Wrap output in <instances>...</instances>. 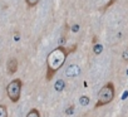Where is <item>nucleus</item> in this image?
I'll use <instances>...</instances> for the list:
<instances>
[{
  "instance_id": "obj_1",
  "label": "nucleus",
  "mask_w": 128,
  "mask_h": 117,
  "mask_svg": "<svg viewBox=\"0 0 128 117\" xmlns=\"http://www.w3.org/2000/svg\"><path fill=\"white\" fill-rule=\"evenodd\" d=\"M68 52L64 47H58L46 58V81H50L54 74L63 67L64 62L67 59Z\"/></svg>"
},
{
  "instance_id": "obj_2",
  "label": "nucleus",
  "mask_w": 128,
  "mask_h": 117,
  "mask_svg": "<svg viewBox=\"0 0 128 117\" xmlns=\"http://www.w3.org/2000/svg\"><path fill=\"white\" fill-rule=\"evenodd\" d=\"M114 92H116L114 84L112 82H108L107 84H104L98 93V102H97L96 107H100V106L110 103L114 98Z\"/></svg>"
},
{
  "instance_id": "obj_3",
  "label": "nucleus",
  "mask_w": 128,
  "mask_h": 117,
  "mask_svg": "<svg viewBox=\"0 0 128 117\" xmlns=\"http://www.w3.org/2000/svg\"><path fill=\"white\" fill-rule=\"evenodd\" d=\"M22 87H23V82H22L19 78L12 81V82L6 86V94H8L9 99H10L13 103L19 102L20 94H22Z\"/></svg>"
},
{
  "instance_id": "obj_4",
  "label": "nucleus",
  "mask_w": 128,
  "mask_h": 117,
  "mask_svg": "<svg viewBox=\"0 0 128 117\" xmlns=\"http://www.w3.org/2000/svg\"><path fill=\"white\" fill-rule=\"evenodd\" d=\"M6 69H8L9 74H14L18 71V61H16V58H10V59L8 61Z\"/></svg>"
},
{
  "instance_id": "obj_5",
  "label": "nucleus",
  "mask_w": 128,
  "mask_h": 117,
  "mask_svg": "<svg viewBox=\"0 0 128 117\" xmlns=\"http://www.w3.org/2000/svg\"><path fill=\"white\" fill-rule=\"evenodd\" d=\"M80 72V69H79V67H77V66H72V67H69L68 68V71H67V74L70 77H73V76H77L78 73Z\"/></svg>"
},
{
  "instance_id": "obj_6",
  "label": "nucleus",
  "mask_w": 128,
  "mask_h": 117,
  "mask_svg": "<svg viewBox=\"0 0 128 117\" xmlns=\"http://www.w3.org/2000/svg\"><path fill=\"white\" fill-rule=\"evenodd\" d=\"M26 117H40V112H39L36 108H33V109H30V111L28 112Z\"/></svg>"
},
{
  "instance_id": "obj_7",
  "label": "nucleus",
  "mask_w": 128,
  "mask_h": 117,
  "mask_svg": "<svg viewBox=\"0 0 128 117\" xmlns=\"http://www.w3.org/2000/svg\"><path fill=\"white\" fill-rule=\"evenodd\" d=\"M64 81H58L56 83H55V89L58 91V92H62L63 89H64Z\"/></svg>"
},
{
  "instance_id": "obj_8",
  "label": "nucleus",
  "mask_w": 128,
  "mask_h": 117,
  "mask_svg": "<svg viewBox=\"0 0 128 117\" xmlns=\"http://www.w3.org/2000/svg\"><path fill=\"white\" fill-rule=\"evenodd\" d=\"M0 117H8V109L4 104H0Z\"/></svg>"
},
{
  "instance_id": "obj_9",
  "label": "nucleus",
  "mask_w": 128,
  "mask_h": 117,
  "mask_svg": "<svg viewBox=\"0 0 128 117\" xmlns=\"http://www.w3.org/2000/svg\"><path fill=\"white\" fill-rule=\"evenodd\" d=\"M25 2H26V5L29 8H33V7H35L39 3V0H25Z\"/></svg>"
},
{
  "instance_id": "obj_10",
  "label": "nucleus",
  "mask_w": 128,
  "mask_h": 117,
  "mask_svg": "<svg viewBox=\"0 0 128 117\" xmlns=\"http://www.w3.org/2000/svg\"><path fill=\"white\" fill-rule=\"evenodd\" d=\"M102 45H98V44H94V48H93V50H94V53L96 54H99L100 52H102Z\"/></svg>"
},
{
  "instance_id": "obj_11",
  "label": "nucleus",
  "mask_w": 128,
  "mask_h": 117,
  "mask_svg": "<svg viewBox=\"0 0 128 117\" xmlns=\"http://www.w3.org/2000/svg\"><path fill=\"white\" fill-rule=\"evenodd\" d=\"M76 49H77V44H74V45H72V47H69V48L67 49V52H68V54H69V53H73V52H74Z\"/></svg>"
},
{
  "instance_id": "obj_12",
  "label": "nucleus",
  "mask_w": 128,
  "mask_h": 117,
  "mask_svg": "<svg viewBox=\"0 0 128 117\" xmlns=\"http://www.w3.org/2000/svg\"><path fill=\"white\" fill-rule=\"evenodd\" d=\"M114 3H116V0H109V3H108L107 5H104V8H103V10H107V9H108V8H109V7L112 5V4H114Z\"/></svg>"
},
{
  "instance_id": "obj_13",
  "label": "nucleus",
  "mask_w": 128,
  "mask_h": 117,
  "mask_svg": "<svg viewBox=\"0 0 128 117\" xmlns=\"http://www.w3.org/2000/svg\"><path fill=\"white\" fill-rule=\"evenodd\" d=\"M122 58H123V59H124L126 62H128V49H127V50H124V53H123Z\"/></svg>"
},
{
  "instance_id": "obj_14",
  "label": "nucleus",
  "mask_w": 128,
  "mask_h": 117,
  "mask_svg": "<svg viewBox=\"0 0 128 117\" xmlns=\"http://www.w3.org/2000/svg\"><path fill=\"white\" fill-rule=\"evenodd\" d=\"M88 97H80V102H82V104H87L88 103Z\"/></svg>"
}]
</instances>
